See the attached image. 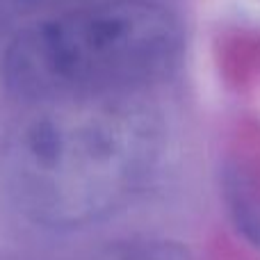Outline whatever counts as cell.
Segmentation results:
<instances>
[{"instance_id":"2","label":"cell","mask_w":260,"mask_h":260,"mask_svg":"<svg viewBox=\"0 0 260 260\" xmlns=\"http://www.w3.org/2000/svg\"><path fill=\"white\" fill-rule=\"evenodd\" d=\"M180 53L176 16L153 0H96L27 25L9 41L0 80L37 105L121 99L162 78Z\"/></svg>"},{"instance_id":"1","label":"cell","mask_w":260,"mask_h":260,"mask_svg":"<svg viewBox=\"0 0 260 260\" xmlns=\"http://www.w3.org/2000/svg\"><path fill=\"white\" fill-rule=\"evenodd\" d=\"M160 128L130 96L32 108L0 142V189L44 229H80L123 208L148 180Z\"/></svg>"},{"instance_id":"3","label":"cell","mask_w":260,"mask_h":260,"mask_svg":"<svg viewBox=\"0 0 260 260\" xmlns=\"http://www.w3.org/2000/svg\"><path fill=\"white\" fill-rule=\"evenodd\" d=\"M94 260H189L187 251L171 242L157 240H139V242H123L103 251Z\"/></svg>"},{"instance_id":"4","label":"cell","mask_w":260,"mask_h":260,"mask_svg":"<svg viewBox=\"0 0 260 260\" xmlns=\"http://www.w3.org/2000/svg\"><path fill=\"white\" fill-rule=\"evenodd\" d=\"M231 212H233V219L238 224V229L244 233V238L253 247L260 249V206H256L238 187L231 192Z\"/></svg>"}]
</instances>
